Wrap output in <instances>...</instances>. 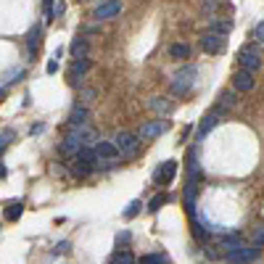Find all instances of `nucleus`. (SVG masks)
I'll return each mask as SVG.
<instances>
[{"label":"nucleus","instance_id":"f257e3e1","mask_svg":"<svg viewBox=\"0 0 264 264\" xmlns=\"http://www.w3.org/2000/svg\"><path fill=\"white\" fill-rule=\"evenodd\" d=\"M92 140V130L90 127H72L69 132H66L64 143H61V150L64 154H80L82 148H88V143Z\"/></svg>","mask_w":264,"mask_h":264},{"label":"nucleus","instance_id":"f03ea898","mask_svg":"<svg viewBox=\"0 0 264 264\" xmlns=\"http://www.w3.org/2000/svg\"><path fill=\"white\" fill-rule=\"evenodd\" d=\"M196 77H198V69L193 64H188L172 77V84H169V88H172V92H177V96H188V92L196 88Z\"/></svg>","mask_w":264,"mask_h":264},{"label":"nucleus","instance_id":"7ed1b4c3","mask_svg":"<svg viewBox=\"0 0 264 264\" xmlns=\"http://www.w3.org/2000/svg\"><path fill=\"white\" fill-rule=\"evenodd\" d=\"M138 140H140V138H135L132 132H119V135L114 138V146H116V150H119V156H135L138 148H140Z\"/></svg>","mask_w":264,"mask_h":264},{"label":"nucleus","instance_id":"20e7f679","mask_svg":"<svg viewBox=\"0 0 264 264\" xmlns=\"http://www.w3.org/2000/svg\"><path fill=\"white\" fill-rule=\"evenodd\" d=\"M224 45H228V37H224V34H216V32H212V30H206V34L201 37V48H204L206 53H222Z\"/></svg>","mask_w":264,"mask_h":264},{"label":"nucleus","instance_id":"39448f33","mask_svg":"<svg viewBox=\"0 0 264 264\" xmlns=\"http://www.w3.org/2000/svg\"><path fill=\"white\" fill-rule=\"evenodd\" d=\"M169 124L164 119H156V122H143V127H140V132H138V138L140 140H154V138H158L162 132L166 130Z\"/></svg>","mask_w":264,"mask_h":264},{"label":"nucleus","instance_id":"423d86ee","mask_svg":"<svg viewBox=\"0 0 264 264\" xmlns=\"http://www.w3.org/2000/svg\"><path fill=\"white\" fill-rule=\"evenodd\" d=\"M119 11H122V0H103L100 6H96L92 16H96L98 22H103V18H114Z\"/></svg>","mask_w":264,"mask_h":264},{"label":"nucleus","instance_id":"0eeeda50","mask_svg":"<svg viewBox=\"0 0 264 264\" xmlns=\"http://www.w3.org/2000/svg\"><path fill=\"white\" fill-rule=\"evenodd\" d=\"M259 256V248L256 246H240V248H235L232 254H228V262L230 264H248V262H254Z\"/></svg>","mask_w":264,"mask_h":264},{"label":"nucleus","instance_id":"6e6552de","mask_svg":"<svg viewBox=\"0 0 264 264\" xmlns=\"http://www.w3.org/2000/svg\"><path fill=\"white\" fill-rule=\"evenodd\" d=\"M238 64H240V69H246V72H259V66H262V61H259V53L256 50H251V48H243L240 53H238Z\"/></svg>","mask_w":264,"mask_h":264},{"label":"nucleus","instance_id":"1a4fd4ad","mask_svg":"<svg viewBox=\"0 0 264 264\" xmlns=\"http://www.w3.org/2000/svg\"><path fill=\"white\" fill-rule=\"evenodd\" d=\"M96 154H98V164H106L111 162V158L119 156V150L114 143H108V140H100V143H96Z\"/></svg>","mask_w":264,"mask_h":264},{"label":"nucleus","instance_id":"9d476101","mask_svg":"<svg viewBox=\"0 0 264 264\" xmlns=\"http://www.w3.org/2000/svg\"><path fill=\"white\" fill-rule=\"evenodd\" d=\"M232 84H235V90H240V92H251L254 90V74L246 72V69H240V72H235V77H232Z\"/></svg>","mask_w":264,"mask_h":264},{"label":"nucleus","instance_id":"9b49d317","mask_svg":"<svg viewBox=\"0 0 264 264\" xmlns=\"http://www.w3.org/2000/svg\"><path fill=\"white\" fill-rule=\"evenodd\" d=\"M216 124H220V114H209V116H204V119H201V124H198V130H196V140H198V143H201V140L209 135V132H212Z\"/></svg>","mask_w":264,"mask_h":264},{"label":"nucleus","instance_id":"f8f14e48","mask_svg":"<svg viewBox=\"0 0 264 264\" xmlns=\"http://www.w3.org/2000/svg\"><path fill=\"white\" fill-rule=\"evenodd\" d=\"M174 174H177V162H164L156 172V180L158 182H172Z\"/></svg>","mask_w":264,"mask_h":264},{"label":"nucleus","instance_id":"ddd939ff","mask_svg":"<svg viewBox=\"0 0 264 264\" xmlns=\"http://www.w3.org/2000/svg\"><path fill=\"white\" fill-rule=\"evenodd\" d=\"M88 119H90V111L82 108V106H77V108L69 114V127H88Z\"/></svg>","mask_w":264,"mask_h":264},{"label":"nucleus","instance_id":"4468645a","mask_svg":"<svg viewBox=\"0 0 264 264\" xmlns=\"http://www.w3.org/2000/svg\"><path fill=\"white\" fill-rule=\"evenodd\" d=\"M88 72H90V61H88V58H77V61L72 64V69H69V80L77 82V80L84 77Z\"/></svg>","mask_w":264,"mask_h":264},{"label":"nucleus","instance_id":"2eb2a0df","mask_svg":"<svg viewBox=\"0 0 264 264\" xmlns=\"http://www.w3.org/2000/svg\"><path fill=\"white\" fill-rule=\"evenodd\" d=\"M40 45H42V30H40V26H34V30L30 32V37H26V48H30V56H37Z\"/></svg>","mask_w":264,"mask_h":264},{"label":"nucleus","instance_id":"dca6fc26","mask_svg":"<svg viewBox=\"0 0 264 264\" xmlns=\"http://www.w3.org/2000/svg\"><path fill=\"white\" fill-rule=\"evenodd\" d=\"M88 50H90V45L84 37H74V42H72V56L74 58H88Z\"/></svg>","mask_w":264,"mask_h":264},{"label":"nucleus","instance_id":"f3484780","mask_svg":"<svg viewBox=\"0 0 264 264\" xmlns=\"http://www.w3.org/2000/svg\"><path fill=\"white\" fill-rule=\"evenodd\" d=\"M22 212H24V204L22 201H11V204L6 206V220L8 222H16L18 216H22Z\"/></svg>","mask_w":264,"mask_h":264},{"label":"nucleus","instance_id":"a211bd4d","mask_svg":"<svg viewBox=\"0 0 264 264\" xmlns=\"http://www.w3.org/2000/svg\"><path fill=\"white\" fill-rule=\"evenodd\" d=\"M169 56H172V58H177V61H185L188 56H190V45L177 42V45H172V48H169Z\"/></svg>","mask_w":264,"mask_h":264},{"label":"nucleus","instance_id":"6ab92c4d","mask_svg":"<svg viewBox=\"0 0 264 264\" xmlns=\"http://www.w3.org/2000/svg\"><path fill=\"white\" fill-rule=\"evenodd\" d=\"M90 169H92V164L90 162H84V158H74V162H72V172L74 174H77V177H84V174H90Z\"/></svg>","mask_w":264,"mask_h":264},{"label":"nucleus","instance_id":"aec40b11","mask_svg":"<svg viewBox=\"0 0 264 264\" xmlns=\"http://www.w3.org/2000/svg\"><path fill=\"white\" fill-rule=\"evenodd\" d=\"M148 106L154 111H158V114H169V111H172V103H169L166 98H150Z\"/></svg>","mask_w":264,"mask_h":264},{"label":"nucleus","instance_id":"412c9836","mask_svg":"<svg viewBox=\"0 0 264 264\" xmlns=\"http://www.w3.org/2000/svg\"><path fill=\"white\" fill-rule=\"evenodd\" d=\"M220 246L224 248V254H232L235 248H240L243 243H240V238H238V235H228V238H222V243H220Z\"/></svg>","mask_w":264,"mask_h":264},{"label":"nucleus","instance_id":"4be33fe9","mask_svg":"<svg viewBox=\"0 0 264 264\" xmlns=\"http://www.w3.org/2000/svg\"><path fill=\"white\" fill-rule=\"evenodd\" d=\"M166 262H169L166 254H146L138 264H166Z\"/></svg>","mask_w":264,"mask_h":264},{"label":"nucleus","instance_id":"5701e85b","mask_svg":"<svg viewBox=\"0 0 264 264\" xmlns=\"http://www.w3.org/2000/svg\"><path fill=\"white\" fill-rule=\"evenodd\" d=\"M209 30L216 32V34H224V37H228V34L232 32V24H230V22H212Z\"/></svg>","mask_w":264,"mask_h":264},{"label":"nucleus","instance_id":"b1692460","mask_svg":"<svg viewBox=\"0 0 264 264\" xmlns=\"http://www.w3.org/2000/svg\"><path fill=\"white\" fill-rule=\"evenodd\" d=\"M14 140H16V132H14V130H0V150L8 148Z\"/></svg>","mask_w":264,"mask_h":264},{"label":"nucleus","instance_id":"393cba45","mask_svg":"<svg viewBox=\"0 0 264 264\" xmlns=\"http://www.w3.org/2000/svg\"><path fill=\"white\" fill-rule=\"evenodd\" d=\"M235 103H238V100H235V92H222V96H220V111L232 108Z\"/></svg>","mask_w":264,"mask_h":264},{"label":"nucleus","instance_id":"a878e982","mask_svg":"<svg viewBox=\"0 0 264 264\" xmlns=\"http://www.w3.org/2000/svg\"><path fill=\"white\" fill-rule=\"evenodd\" d=\"M169 201V198H166V193H158V196H154V198H150V204H148V209L150 212H158V209H162V206Z\"/></svg>","mask_w":264,"mask_h":264},{"label":"nucleus","instance_id":"bb28decb","mask_svg":"<svg viewBox=\"0 0 264 264\" xmlns=\"http://www.w3.org/2000/svg\"><path fill=\"white\" fill-rule=\"evenodd\" d=\"M114 264H138V262H135V256H132L130 251H119L116 259H114Z\"/></svg>","mask_w":264,"mask_h":264},{"label":"nucleus","instance_id":"cd10ccee","mask_svg":"<svg viewBox=\"0 0 264 264\" xmlns=\"http://www.w3.org/2000/svg\"><path fill=\"white\" fill-rule=\"evenodd\" d=\"M138 212H140V201H132L127 209H124V220H132V216H135Z\"/></svg>","mask_w":264,"mask_h":264},{"label":"nucleus","instance_id":"c85d7f7f","mask_svg":"<svg viewBox=\"0 0 264 264\" xmlns=\"http://www.w3.org/2000/svg\"><path fill=\"white\" fill-rule=\"evenodd\" d=\"M254 34H256V40H259V42H264V22L256 24V32H254Z\"/></svg>","mask_w":264,"mask_h":264},{"label":"nucleus","instance_id":"c756f323","mask_svg":"<svg viewBox=\"0 0 264 264\" xmlns=\"http://www.w3.org/2000/svg\"><path fill=\"white\" fill-rule=\"evenodd\" d=\"M66 251H69V243H66V240H61L58 246H56V254H66Z\"/></svg>","mask_w":264,"mask_h":264},{"label":"nucleus","instance_id":"7c9ffc66","mask_svg":"<svg viewBox=\"0 0 264 264\" xmlns=\"http://www.w3.org/2000/svg\"><path fill=\"white\" fill-rule=\"evenodd\" d=\"M254 246H264V230L256 232V238H254Z\"/></svg>","mask_w":264,"mask_h":264},{"label":"nucleus","instance_id":"2f4dec72","mask_svg":"<svg viewBox=\"0 0 264 264\" xmlns=\"http://www.w3.org/2000/svg\"><path fill=\"white\" fill-rule=\"evenodd\" d=\"M56 69H58V64H56V61H48V74H53Z\"/></svg>","mask_w":264,"mask_h":264},{"label":"nucleus","instance_id":"473e14b6","mask_svg":"<svg viewBox=\"0 0 264 264\" xmlns=\"http://www.w3.org/2000/svg\"><path fill=\"white\" fill-rule=\"evenodd\" d=\"M50 3H53V0H45V11H48V16L53 14V8H50Z\"/></svg>","mask_w":264,"mask_h":264}]
</instances>
